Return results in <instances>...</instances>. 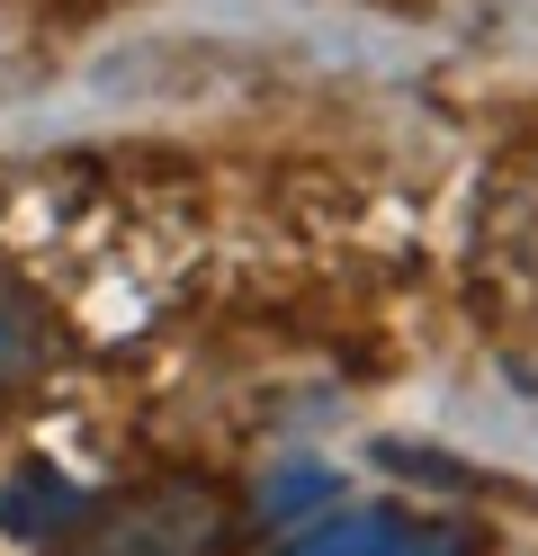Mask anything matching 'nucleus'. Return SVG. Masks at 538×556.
Segmentation results:
<instances>
[{
  "instance_id": "nucleus-1",
  "label": "nucleus",
  "mask_w": 538,
  "mask_h": 556,
  "mask_svg": "<svg viewBox=\"0 0 538 556\" xmlns=\"http://www.w3.org/2000/svg\"><path fill=\"white\" fill-rule=\"evenodd\" d=\"M234 547V503L198 476H162L143 494H117L63 539V556H225Z\"/></svg>"
},
{
  "instance_id": "nucleus-3",
  "label": "nucleus",
  "mask_w": 538,
  "mask_h": 556,
  "mask_svg": "<svg viewBox=\"0 0 538 556\" xmlns=\"http://www.w3.org/2000/svg\"><path fill=\"white\" fill-rule=\"evenodd\" d=\"M0 530L10 539H72L82 530V484H63L46 458L0 484Z\"/></svg>"
},
{
  "instance_id": "nucleus-2",
  "label": "nucleus",
  "mask_w": 538,
  "mask_h": 556,
  "mask_svg": "<svg viewBox=\"0 0 538 556\" xmlns=\"http://www.w3.org/2000/svg\"><path fill=\"white\" fill-rule=\"evenodd\" d=\"M278 556H476V539L422 511H333L314 530H297Z\"/></svg>"
},
{
  "instance_id": "nucleus-4",
  "label": "nucleus",
  "mask_w": 538,
  "mask_h": 556,
  "mask_svg": "<svg viewBox=\"0 0 538 556\" xmlns=\"http://www.w3.org/2000/svg\"><path fill=\"white\" fill-rule=\"evenodd\" d=\"M46 351H54V332H46V315L18 296V288H0V395H18L36 368H46Z\"/></svg>"
}]
</instances>
